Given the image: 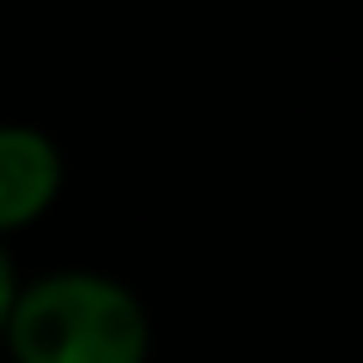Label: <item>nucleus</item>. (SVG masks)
Returning <instances> with one entry per match:
<instances>
[{
  "label": "nucleus",
  "mask_w": 363,
  "mask_h": 363,
  "mask_svg": "<svg viewBox=\"0 0 363 363\" xmlns=\"http://www.w3.org/2000/svg\"><path fill=\"white\" fill-rule=\"evenodd\" d=\"M16 290H21V279H16V258H11V247L0 242V342H6V327H11V306H16Z\"/></svg>",
  "instance_id": "7ed1b4c3"
},
{
  "label": "nucleus",
  "mask_w": 363,
  "mask_h": 363,
  "mask_svg": "<svg viewBox=\"0 0 363 363\" xmlns=\"http://www.w3.org/2000/svg\"><path fill=\"white\" fill-rule=\"evenodd\" d=\"M147 347L143 300L95 269H53L21 284L6 327L16 363H147Z\"/></svg>",
  "instance_id": "f257e3e1"
},
{
  "label": "nucleus",
  "mask_w": 363,
  "mask_h": 363,
  "mask_svg": "<svg viewBox=\"0 0 363 363\" xmlns=\"http://www.w3.org/2000/svg\"><path fill=\"white\" fill-rule=\"evenodd\" d=\"M64 190V153L27 121H0V242L53 211Z\"/></svg>",
  "instance_id": "f03ea898"
}]
</instances>
